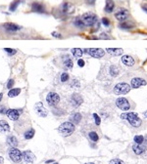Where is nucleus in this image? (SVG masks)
Here are the masks:
<instances>
[{
	"mask_svg": "<svg viewBox=\"0 0 147 164\" xmlns=\"http://www.w3.org/2000/svg\"><path fill=\"white\" fill-rule=\"evenodd\" d=\"M60 79H61V82H66V81H68V79H69V74L67 73V72H63V73L61 74Z\"/></svg>",
	"mask_w": 147,
	"mask_h": 164,
	"instance_id": "c9c22d12",
	"label": "nucleus"
},
{
	"mask_svg": "<svg viewBox=\"0 0 147 164\" xmlns=\"http://www.w3.org/2000/svg\"><path fill=\"white\" fill-rule=\"evenodd\" d=\"M78 65H79V68H84V61L82 60V59H79V61H78Z\"/></svg>",
	"mask_w": 147,
	"mask_h": 164,
	"instance_id": "a19ab883",
	"label": "nucleus"
},
{
	"mask_svg": "<svg viewBox=\"0 0 147 164\" xmlns=\"http://www.w3.org/2000/svg\"><path fill=\"white\" fill-rule=\"evenodd\" d=\"M84 164H94L93 162H88V163H84Z\"/></svg>",
	"mask_w": 147,
	"mask_h": 164,
	"instance_id": "3c124183",
	"label": "nucleus"
},
{
	"mask_svg": "<svg viewBox=\"0 0 147 164\" xmlns=\"http://www.w3.org/2000/svg\"><path fill=\"white\" fill-rule=\"evenodd\" d=\"M52 35H53L54 37H61V34H60V33H59V34H58V33H57L56 31L52 32Z\"/></svg>",
	"mask_w": 147,
	"mask_h": 164,
	"instance_id": "c03bdc74",
	"label": "nucleus"
},
{
	"mask_svg": "<svg viewBox=\"0 0 147 164\" xmlns=\"http://www.w3.org/2000/svg\"><path fill=\"white\" fill-rule=\"evenodd\" d=\"M35 109L36 113H37L40 117H46L47 116L48 111H47V109L43 107V105H42L41 103H37V104H35Z\"/></svg>",
	"mask_w": 147,
	"mask_h": 164,
	"instance_id": "ddd939ff",
	"label": "nucleus"
},
{
	"mask_svg": "<svg viewBox=\"0 0 147 164\" xmlns=\"http://www.w3.org/2000/svg\"><path fill=\"white\" fill-rule=\"evenodd\" d=\"M82 102H84V100H82V97L79 94L75 93L70 98V103L74 108H79L82 104Z\"/></svg>",
	"mask_w": 147,
	"mask_h": 164,
	"instance_id": "9b49d317",
	"label": "nucleus"
},
{
	"mask_svg": "<svg viewBox=\"0 0 147 164\" xmlns=\"http://www.w3.org/2000/svg\"><path fill=\"white\" fill-rule=\"evenodd\" d=\"M87 3L89 5H93L94 3H95V0H87Z\"/></svg>",
	"mask_w": 147,
	"mask_h": 164,
	"instance_id": "a18cd8bd",
	"label": "nucleus"
},
{
	"mask_svg": "<svg viewBox=\"0 0 147 164\" xmlns=\"http://www.w3.org/2000/svg\"><path fill=\"white\" fill-rule=\"evenodd\" d=\"M63 65L66 68H73V61L71 58L69 57V55L63 56Z\"/></svg>",
	"mask_w": 147,
	"mask_h": 164,
	"instance_id": "b1692460",
	"label": "nucleus"
},
{
	"mask_svg": "<svg viewBox=\"0 0 147 164\" xmlns=\"http://www.w3.org/2000/svg\"><path fill=\"white\" fill-rule=\"evenodd\" d=\"M143 115H144V116H145V117L147 118V111H146L144 112V113H143Z\"/></svg>",
	"mask_w": 147,
	"mask_h": 164,
	"instance_id": "8fccbe9b",
	"label": "nucleus"
},
{
	"mask_svg": "<svg viewBox=\"0 0 147 164\" xmlns=\"http://www.w3.org/2000/svg\"><path fill=\"white\" fill-rule=\"evenodd\" d=\"M3 27L7 30V31H10V32H14V31H18V30L21 29V26L16 25V24L14 23H5L3 24Z\"/></svg>",
	"mask_w": 147,
	"mask_h": 164,
	"instance_id": "2eb2a0df",
	"label": "nucleus"
},
{
	"mask_svg": "<svg viewBox=\"0 0 147 164\" xmlns=\"http://www.w3.org/2000/svg\"><path fill=\"white\" fill-rule=\"evenodd\" d=\"M3 163H4V158L2 156H0V164H3Z\"/></svg>",
	"mask_w": 147,
	"mask_h": 164,
	"instance_id": "49530a36",
	"label": "nucleus"
},
{
	"mask_svg": "<svg viewBox=\"0 0 147 164\" xmlns=\"http://www.w3.org/2000/svg\"><path fill=\"white\" fill-rule=\"evenodd\" d=\"M133 26H134V24L128 22V21H125V22H122L120 24V27L122 29H133Z\"/></svg>",
	"mask_w": 147,
	"mask_h": 164,
	"instance_id": "cd10ccee",
	"label": "nucleus"
},
{
	"mask_svg": "<svg viewBox=\"0 0 147 164\" xmlns=\"http://www.w3.org/2000/svg\"><path fill=\"white\" fill-rule=\"evenodd\" d=\"M101 22H102V24L105 26H110V21H109V19H107V18H103Z\"/></svg>",
	"mask_w": 147,
	"mask_h": 164,
	"instance_id": "58836bf2",
	"label": "nucleus"
},
{
	"mask_svg": "<svg viewBox=\"0 0 147 164\" xmlns=\"http://www.w3.org/2000/svg\"><path fill=\"white\" fill-rule=\"evenodd\" d=\"M81 18L85 26H95L98 22L97 16L94 13H91V12L84 13Z\"/></svg>",
	"mask_w": 147,
	"mask_h": 164,
	"instance_id": "7ed1b4c3",
	"label": "nucleus"
},
{
	"mask_svg": "<svg viewBox=\"0 0 147 164\" xmlns=\"http://www.w3.org/2000/svg\"><path fill=\"white\" fill-rule=\"evenodd\" d=\"M133 141L135 144H143V143H144V137L141 135H136V136H134Z\"/></svg>",
	"mask_w": 147,
	"mask_h": 164,
	"instance_id": "72a5a7b5",
	"label": "nucleus"
},
{
	"mask_svg": "<svg viewBox=\"0 0 147 164\" xmlns=\"http://www.w3.org/2000/svg\"><path fill=\"white\" fill-rule=\"evenodd\" d=\"M141 8H142V10L145 12V13H147V3H145V4H143L141 6Z\"/></svg>",
	"mask_w": 147,
	"mask_h": 164,
	"instance_id": "37998d69",
	"label": "nucleus"
},
{
	"mask_svg": "<svg viewBox=\"0 0 147 164\" xmlns=\"http://www.w3.org/2000/svg\"><path fill=\"white\" fill-rule=\"evenodd\" d=\"M6 52L9 53V54H11V55H13V54H16L17 51L16 50H14V49H10V48H5L4 49Z\"/></svg>",
	"mask_w": 147,
	"mask_h": 164,
	"instance_id": "ea45409f",
	"label": "nucleus"
},
{
	"mask_svg": "<svg viewBox=\"0 0 147 164\" xmlns=\"http://www.w3.org/2000/svg\"><path fill=\"white\" fill-rule=\"evenodd\" d=\"M2 97H3V93H0V102H1V100H2Z\"/></svg>",
	"mask_w": 147,
	"mask_h": 164,
	"instance_id": "de8ad7c7",
	"label": "nucleus"
},
{
	"mask_svg": "<svg viewBox=\"0 0 147 164\" xmlns=\"http://www.w3.org/2000/svg\"><path fill=\"white\" fill-rule=\"evenodd\" d=\"M53 164H59V163H56V162H54Z\"/></svg>",
	"mask_w": 147,
	"mask_h": 164,
	"instance_id": "603ef678",
	"label": "nucleus"
},
{
	"mask_svg": "<svg viewBox=\"0 0 147 164\" xmlns=\"http://www.w3.org/2000/svg\"><path fill=\"white\" fill-rule=\"evenodd\" d=\"M20 0H15L14 2H12L11 3V5H10V7H9V10H10L11 12H14V11H16V9L18 6L20 5Z\"/></svg>",
	"mask_w": 147,
	"mask_h": 164,
	"instance_id": "473e14b6",
	"label": "nucleus"
},
{
	"mask_svg": "<svg viewBox=\"0 0 147 164\" xmlns=\"http://www.w3.org/2000/svg\"><path fill=\"white\" fill-rule=\"evenodd\" d=\"M130 86L128 83H125V82H121V83H118L115 85L114 87V93L117 94V95H125V94H128L130 90Z\"/></svg>",
	"mask_w": 147,
	"mask_h": 164,
	"instance_id": "39448f33",
	"label": "nucleus"
},
{
	"mask_svg": "<svg viewBox=\"0 0 147 164\" xmlns=\"http://www.w3.org/2000/svg\"><path fill=\"white\" fill-rule=\"evenodd\" d=\"M32 10L33 12H35V13H39V14H42L45 12V7L43 4H41V3H38V2H33L32 4Z\"/></svg>",
	"mask_w": 147,
	"mask_h": 164,
	"instance_id": "dca6fc26",
	"label": "nucleus"
},
{
	"mask_svg": "<svg viewBox=\"0 0 147 164\" xmlns=\"http://www.w3.org/2000/svg\"><path fill=\"white\" fill-rule=\"evenodd\" d=\"M51 162H54V160H47V161H46V163H51Z\"/></svg>",
	"mask_w": 147,
	"mask_h": 164,
	"instance_id": "09e8293b",
	"label": "nucleus"
},
{
	"mask_svg": "<svg viewBox=\"0 0 147 164\" xmlns=\"http://www.w3.org/2000/svg\"><path fill=\"white\" fill-rule=\"evenodd\" d=\"M116 106L124 111H127L130 108V105L125 98H118L116 100Z\"/></svg>",
	"mask_w": 147,
	"mask_h": 164,
	"instance_id": "9d476101",
	"label": "nucleus"
},
{
	"mask_svg": "<svg viewBox=\"0 0 147 164\" xmlns=\"http://www.w3.org/2000/svg\"><path fill=\"white\" fill-rule=\"evenodd\" d=\"M109 164H125V162L122 161V160L119 159V158H114V159H112L111 161H110Z\"/></svg>",
	"mask_w": 147,
	"mask_h": 164,
	"instance_id": "e433bc0d",
	"label": "nucleus"
},
{
	"mask_svg": "<svg viewBox=\"0 0 147 164\" xmlns=\"http://www.w3.org/2000/svg\"><path fill=\"white\" fill-rule=\"evenodd\" d=\"M106 52L111 55V56L117 57L121 56L124 51H122V49H120V48H108V49H106Z\"/></svg>",
	"mask_w": 147,
	"mask_h": 164,
	"instance_id": "412c9836",
	"label": "nucleus"
},
{
	"mask_svg": "<svg viewBox=\"0 0 147 164\" xmlns=\"http://www.w3.org/2000/svg\"><path fill=\"white\" fill-rule=\"evenodd\" d=\"M115 9V3L113 0H106V4H105V8H104V10H105L106 13H112L113 11H114Z\"/></svg>",
	"mask_w": 147,
	"mask_h": 164,
	"instance_id": "5701e85b",
	"label": "nucleus"
},
{
	"mask_svg": "<svg viewBox=\"0 0 147 164\" xmlns=\"http://www.w3.org/2000/svg\"><path fill=\"white\" fill-rule=\"evenodd\" d=\"M88 137H89V139L94 143L99 141V136H98V134L95 131H91V132L88 133Z\"/></svg>",
	"mask_w": 147,
	"mask_h": 164,
	"instance_id": "c756f323",
	"label": "nucleus"
},
{
	"mask_svg": "<svg viewBox=\"0 0 147 164\" xmlns=\"http://www.w3.org/2000/svg\"><path fill=\"white\" fill-rule=\"evenodd\" d=\"M84 52L89 55L90 57L96 58V59H100L105 55V51L103 49H99V48H88V49H85Z\"/></svg>",
	"mask_w": 147,
	"mask_h": 164,
	"instance_id": "0eeeda50",
	"label": "nucleus"
},
{
	"mask_svg": "<svg viewBox=\"0 0 147 164\" xmlns=\"http://www.w3.org/2000/svg\"><path fill=\"white\" fill-rule=\"evenodd\" d=\"M122 63L127 66H133L134 65V59L133 57L128 56V55H125L122 57Z\"/></svg>",
	"mask_w": 147,
	"mask_h": 164,
	"instance_id": "6ab92c4d",
	"label": "nucleus"
},
{
	"mask_svg": "<svg viewBox=\"0 0 147 164\" xmlns=\"http://www.w3.org/2000/svg\"><path fill=\"white\" fill-rule=\"evenodd\" d=\"M10 131V125L6 120H0V132H9Z\"/></svg>",
	"mask_w": 147,
	"mask_h": 164,
	"instance_id": "393cba45",
	"label": "nucleus"
},
{
	"mask_svg": "<svg viewBox=\"0 0 147 164\" xmlns=\"http://www.w3.org/2000/svg\"><path fill=\"white\" fill-rule=\"evenodd\" d=\"M35 129L30 128V129H29V130H27V131L24 133V138L26 139V140H30V139L33 138V136H35Z\"/></svg>",
	"mask_w": 147,
	"mask_h": 164,
	"instance_id": "bb28decb",
	"label": "nucleus"
},
{
	"mask_svg": "<svg viewBox=\"0 0 147 164\" xmlns=\"http://www.w3.org/2000/svg\"><path fill=\"white\" fill-rule=\"evenodd\" d=\"M121 118L128 120V123L133 127H135V128L140 127V125L142 124V120L138 117V115L135 112H125V113L121 114Z\"/></svg>",
	"mask_w": 147,
	"mask_h": 164,
	"instance_id": "f257e3e1",
	"label": "nucleus"
},
{
	"mask_svg": "<svg viewBox=\"0 0 147 164\" xmlns=\"http://www.w3.org/2000/svg\"><path fill=\"white\" fill-rule=\"evenodd\" d=\"M76 130L75 124L72 123L71 121H66V122H63L58 128V131L63 137H69L71 136Z\"/></svg>",
	"mask_w": 147,
	"mask_h": 164,
	"instance_id": "f03ea898",
	"label": "nucleus"
},
{
	"mask_svg": "<svg viewBox=\"0 0 147 164\" xmlns=\"http://www.w3.org/2000/svg\"><path fill=\"white\" fill-rule=\"evenodd\" d=\"M14 83H15V81H14V79H10L8 81V83H7V88L9 90L10 89H12V88H13V86H14Z\"/></svg>",
	"mask_w": 147,
	"mask_h": 164,
	"instance_id": "4c0bfd02",
	"label": "nucleus"
},
{
	"mask_svg": "<svg viewBox=\"0 0 147 164\" xmlns=\"http://www.w3.org/2000/svg\"><path fill=\"white\" fill-rule=\"evenodd\" d=\"M109 72H110V74L112 75V76H114L116 77L117 75L119 74V72H120V71H119V68H117L116 66H110V68H109Z\"/></svg>",
	"mask_w": 147,
	"mask_h": 164,
	"instance_id": "c85d7f7f",
	"label": "nucleus"
},
{
	"mask_svg": "<svg viewBox=\"0 0 147 164\" xmlns=\"http://www.w3.org/2000/svg\"><path fill=\"white\" fill-rule=\"evenodd\" d=\"M133 150L137 155H141L146 150V145H142V144H134L133 145Z\"/></svg>",
	"mask_w": 147,
	"mask_h": 164,
	"instance_id": "f3484780",
	"label": "nucleus"
},
{
	"mask_svg": "<svg viewBox=\"0 0 147 164\" xmlns=\"http://www.w3.org/2000/svg\"><path fill=\"white\" fill-rule=\"evenodd\" d=\"M100 38H102V39H109L110 37L107 34H105V33H102V34H101V36H100Z\"/></svg>",
	"mask_w": 147,
	"mask_h": 164,
	"instance_id": "79ce46f5",
	"label": "nucleus"
},
{
	"mask_svg": "<svg viewBox=\"0 0 147 164\" xmlns=\"http://www.w3.org/2000/svg\"><path fill=\"white\" fill-rule=\"evenodd\" d=\"M20 93H21L20 88H12V89L9 90L8 97L9 98H15V97H17Z\"/></svg>",
	"mask_w": 147,
	"mask_h": 164,
	"instance_id": "a878e982",
	"label": "nucleus"
},
{
	"mask_svg": "<svg viewBox=\"0 0 147 164\" xmlns=\"http://www.w3.org/2000/svg\"><path fill=\"white\" fill-rule=\"evenodd\" d=\"M146 83H147L146 80L143 79V78L134 77L130 81V86H131V88H133V89H137V88H139L141 86H145Z\"/></svg>",
	"mask_w": 147,
	"mask_h": 164,
	"instance_id": "f8f14e48",
	"label": "nucleus"
},
{
	"mask_svg": "<svg viewBox=\"0 0 147 164\" xmlns=\"http://www.w3.org/2000/svg\"><path fill=\"white\" fill-rule=\"evenodd\" d=\"M74 11H75V7L70 3H64L62 5V12L64 14H72Z\"/></svg>",
	"mask_w": 147,
	"mask_h": 164,
	"instance_id": "aec40b11",
	"label": "nucleus"
},
{
	"mask_svg": "<svg viewBox=\"0 0 147 164\" xmlns=\"http://www.w3.org/2000/svg\"><path fill=\"white\" fill-rule=\"evenodd\" d=\"M72 54L76 58H81L82 56V54H84V51L79 49V48H74V49H72Z\"/></svg>",
	"mask_w": 147,
	"mask_h": 164,
	"instance_id": "7c9ffc66",
	"label": "nucleus"
},
{
	"mask_svg": "<svg viewBox=\"0 0 147 164\" xmlns=\"http://www.w3.org/2000/svg\"><path fill=\"white\" fill-rule=\"evenodd\" d=\"M6 142H7V145L10 148H17L18 145H19V141H18V139L15 136H13V135L8 136Z\"/></svg>",
	"mask_w": 147,
	"mask_h": 164,
	"instance_id": "a211bd4d",
	"label": "nucleus"
},
{
	"mask_svg": "<svg viewBox=\"0 0 147 164\" xmlns=\"http://www.w3.org/2000/svg\"><path fill=\"white\" fill-rule=\"evenodd\" d=\"M8 156L15 163H20L23 160V153L17 148H10L8 150Z\"/></svg>",
	"mask_w": 147,
	"mask_h": 164,
	"instance_id": "20e7f679",
	"label": "nucleus"
},
{
	"mask_svg": "<svg viewBox=\"0 0 147 164\" xmlns=\"http://www.w3.org/2000/svg\"><path fill=\"white\" fill-rule=\"evenodd\" d=\"M22 112H23V108H10L7 111L6 115L9 117V119H11L13 121H17L20 118Z\"/></svg>",
	"mask_w": 147,
	"mask_h": 164,
	"instance_id": "6e6552de",
	"label": "nucleus"
},
{
	"mask_svg": "<svg viewBox=\"0 0 147 164\" xmlns=\"http://www.w3.org/2000/svg\"><path fill=\"white\" fill-rule=\"evenodd\" d=\"M74 25H75L76 26H78L79 27V29H82V27H84V22L81 21V17H78L75 20V22H74Z\"/></svg>",
	"mask_w": 147,
	"mask_h": 164,
	"instance_id": "2f4dec72",
	"label": "nucleus"
},
{
	"mask_svg": "<svg viewBox=\"0 0 147 164\" xmlns=\"http://www.w3.org/2000/svg\"><path fill=\"white\" fill-rule=\"evenodd\" d=\"M128 16H130V13H128V9H125V8H119L115 13L116 19H117L118 21H120L121 23L127 21Z\"/></svg>",
	"mask_w": 147,
	"mask_h": 164,
	"instance_id": "1a4fd4ad",
	"label": "nucleus"
},
{
	"mask_svg": "<svg viewBox=\"0 0 147 164\" xmlns=\"http://www.w3.org/2000/svg\"><path fill=\"white\" fill-rule=\"evenodd\" d=\"M46 102L49 107H56L60 102V96L56 92H49L46 96Z\"/></svg>",
	"mask_w": 147,
	"mask_h": 164,
	"instance_id": "423d86ee",
	"label": "nucleus"
},
{
	"mask_svg": "<svg viewBox=\"0 0 147 164\" xmlns=\"http://www.w3.org/2000/svg\"><path fill=\"white\" fill-rule=\"evenodd\" d=\"M23 159L27 163H32L35 161V155L33 154L32 151L30 150H24L23 151Z\"/></svg>",
	"mask_w": 147,
	"mask_h": 164,
	"instance_id": "4468645a",
	"label": "nucleus"
},
{
	"mask_svg": "<svg viewBox=\"0 0 147 164\" xmlns=\"http://www.w3.org/2000/svg\"><path fill=\"white\" fill-rule=\"evenodd\" d=\"M93 118H94V121H95V124H96L97 126H99L100 123H101V118H100V116L97 113H93Z\"/></svg>",
	"mask_w": 147,
	"mask_h": 164,
	"instance_id": "f704fd0d",
	"label": "nucleus"
},
{
	"mask_svg": "<svg viewBox=\"0 0 147 164\" xmlns=\"http://www.w3.org/2000/svg\"><path fill=\"white\" fill-rule=\"evenodd\" d=\"M70 121L75 124V125H78V124L81 121V114L79 113V112L73 113L71 116H70Z\"/></svg>",
	"mask_w": 147,
	"mask_h": 164,
	"instance_id": "4be33fe9",
	"label": "nucleus"
}]
</instances>
